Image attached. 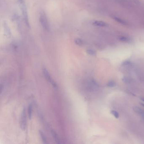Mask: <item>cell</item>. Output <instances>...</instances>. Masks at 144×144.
I'll return each mask as SVG.
<instances>
[{"label":"cell","mask_w":144,"mask_h":144,"mask_svg":"<svg viewBox=\"0 0 144 144\" xmlns=\"http://www.w3.org/2000/svg\"><path fill=\"white\" fill-rule=\"evenodd\" d=\"M86 52L88 53V54L90 55H92V56H95L96 55V52L93 49H88L86 50Z\"/></svg>","instance_id":"12"},{"label":"cell","mask_w":144,"mask_h":144,"mask_svg":"<svg viewBox=\"0 0 144 144\" xmlns=\"http://www.w3.org/2000/svg\"><path fill=\"white\" fill-rule=\"evenodd\" d=\"M74 41L76 45H78L79 46H81L83 44V41L80 39H76Z\"/></svg>","instance_id":"14"},{"label":"cell","mask_w":144,"mask_h":144,"mask_svg":"<svg viewBox=\"0 0 144 144\" xmlns=\"http://www.w3.org/2000/svg\"><path fill=\"white\" fill-rule=\"evenodd\" d=\"M39 21L43 28L46 31H48L49 29V24L46 14L45 12L41 11L40 12Z\"/></svg>","instance_id":"1"},{"label":"cell","mask_w":144,"mask_h":144,"mask_svg":"<svg viewBox=\"0 0 144 144\" xmlns=\"http://www.w3.org/2000/svg\"><path fill=\"white\" fill-rule=\"evenodd\" d=\"M113 18L115 20H116V21L120 23L123 24V25H126L127 24L126 22L122 20V19H121V18H119L116 17H113Z\"/></svg>","instance_id":"10"},{"label":"cell","mask_w":144,"mask_h":144,"mask_svg":"<svg viewBox=\"0 0 144 144\" xmlns=\"http://www.w3.org/2000/svg\"><path fill=\"white\" fill-rule=\"evenodd\" d=\"M4 30L6 33V34L7 36L8 37H10L11 36V31L10 30V28L9 27L7 23L5 22L4 23Z\"/></svg>","instance_id":"5"},{"label":"cell","mask_w":144,"mask_h":144,"mask_svg":"<svg viewBox=\"0 0 144 144\" xmlns=\"http://www.w3.org/2000/svg\"><path fill=\"white\" fill-rule=\"evenodd\" d=\"M141 105H142V106H143V107H144V104H142V103L141 104Z\"/></svg>","instance_id":"20"},{"label":"cell","mask_w":144,"mask_h":144,"mask_svg":"<svg viewBox=\"0 0 144 144\" xmlns=\"http://www.w3.org/2000/svg\"><path fill=\"white\" fill-rule=\"evenodd\" d=\"M141 100H142V101H144V98H141Z\"/></svg>","instance_id":"19"},{"label":"cell","mask_w":144,"mask_h":144,"mask_svg":"<svg viewBox=\"0 0 144 144\" xmlns=\"http://www.w3.org/2000/svg\"><path fill=\"white\" fill-rule=\"evenodd\" d=\"M116 85V83L114 81H110L108 82L107 86L109 87H113Z\"/></svg>","instance_id":"15"},{"label":"cell","mask_w":144,"mask_h":144,"mask_svg":"<svg viewBox=\"0 0 144 144\" xmlns=\"http://www.w3.org/2000/svg\"><path fill=\"white\" fill-rule=\"evenodd\" d=\"M133 109L137 114L141 115L144 116V112L140 108L137 107H134L133 108Z\"/></svg>","instance_id":"6"},{"label":"cell","mask_w":144,"mask_h":144,"mask_svg":"<svg viewBox=\"0 0 144 144\" xmlns=\"http://www.w3.org/2000/svg\"><path fill=\"white\" fill-rule=\"evenodd\" d=\"M18 2H19V5L23 4H25V0H18Z\"/></svg>","instance_id":"18"},{"label":"cell","mask_w":144,"mask_h":144,"mask_svg":"<svg viewBox=\"0 0 144 144\" xmlns=\"http://www.w3.org/2000/svg\"><path fill=\"white\" fill-rule=\"evenodd\" d=\"M111 114L113 115L116 118H118L119 117V113H118L117 111L112 110L111 111Z\"/></svg>","instance_id":"13"},{"label":"cell","mask_w":144,"mask_h":144,"mask_svg":"<svg viewBox=\"0 0 144 144\" xmlns=\"http://www.w3.org/2000/svg\"><path fill=\"white\" fill-rule=\"evenodd\" d=\"M51 133H52V135H53V138L55 140V141L57 143L60 144V140L59 139L58 136V134H57V133L54 130H52Z\"/></svg>","instance_id":"7"},{"label":"cell","mask_w":144,"mask_h":144,"mask_svg":"<svg viewBox=\"0 0 144 144\" xmlns=\"http://www.w3.org/2000/svg\"><path fill=\"white\" fill-rule=\"evenodd\" d=\"M39 134L40 135V136L41 137V138L42 140L43 143H45V144H46L47 143V140L46 138V137L45 136V134H44L43 132L41 130H39Z\"/></svg>","instance_id":"11"},{"label":"cell","mask_w":144,"mask_h":144,"mask_svg":"<svg viewBox=\"0 0 144 144\" xmlns=\"http://www.w3.org/2000/svg\"><path fill=\"white\" fill-rule=\"evenodd\" d=\"M93 25L96 26L101 27H107L108 24L105 22L100 20H94L92 22Z\"/></svg>","instance_id":"4"},{"label":"cell","mask_w":144,"mask_h":144,"mask_svg":"<svg viewBox=\"0 0 144 144\" xmlns=\"http://www.w3.org/2000/svg\"><path fill=\"white\" fill-rule=\"evenodd\" d=\"M20 121V127L22 130H25L26 129L27 121H26V114L25 107H24L22 112L21 117Z\"/></svg>","instance_id":"2"},{"label":"cell","mask_w":144,"mask_h":144,"mask_svg":"<svg viewBox=\"0 0 144 144\" xmlns=\"http://www.w3.org/2000/svg\"><path fill=\"white\" fill-rule=\"evenodd\" d=\"M118 39L119 40L124 42H130V39L128 37L125 36H121L118 38Z\"/></svg>","instance_id":"8"},{"label":"cell","mask_w":144,"mask_h":144,"mask_svg":"<svg viewBox=\"0 0 144 144\" xmlns=\"http://www.w3.org/2000/svg\"><path fill=\"white\" fill-rule=\"evenodd\" d=\"M27 113H28V117L29 119L31 120L32 118V106L31 104H29L28 107Z\"/></svg>","instance_id":"9"},{"label":"cell","mask_w":144,"mask_h":144,"mask_svg":"<svg viewBox=\"0 0 144 144\" xmlns=\"http://www.w3.org/2000/svg\"><path fill=\"white\" fill-rule=\"evenodd\" d=\"M43 72L45 79L48 82H50V83H51L54 88H56L57 87L56 83L51 77L50 75V74L48 70H47L46 68H44L43 69Z\"/></svg>","instance_id":"3"},{"label":"cell","mask_w":144,"mask_h":144,"mask_svg":"<svg viewBox=\"0 0 144 144\" xmlns=\"http://www.w3.org/2000/svg\"><path fill=\"white\" fill-rule=\"evenodd\" d=\"M123 81L126 83H129L130 82V80L127 77H123L122 79Z\"/></svg>","instance_id":"16"},{"label":"cell","mask_w":144,"mask_h":144,"mask_svg":"<svg viewBox=\"0 0 144 144\" xmlns=\"http://www.w3.org/2000/svg\"><path fill=\"white\" fill-rule=\"evenodd\" d=\"M130 62L129 61H126L122 63V65L123 66H126V65H128L130 64Z\"/></svg>","instance_id":"17"}]
</instances>
